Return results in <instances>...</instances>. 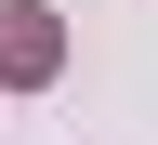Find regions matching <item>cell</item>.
<instances>
[{"label":"cell","mask_w":158,"mask_h":145,"mask_svg":"<svg viewBox=\"0 0 158 145\" xmlns=\"http://www.w3.org/2000/svg\"><path fill=\"white\" fill-rule=\"evenodd\" d=\"M53 53H66V40H53V13H40V0H13V13H0V79H53Z\"/></svg>","instance_id":"1"}]
</instances>
